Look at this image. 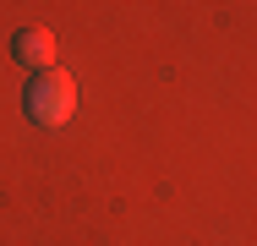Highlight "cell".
I'll return each mask as SVG.
<instances>
[{
	"mask_svg": "<svg viewBox=\"0 0 257 246\" xmlns=\"http://www.w3.org/2000/svg\"><path fill=\"white\" fill-rule=\"evenodd\" d=\"M22 109H28V120L33 126H66L71 115H77V82L66 77V71H33L28 77V93H22Z\"/></svg>",
	"mask_w": 257,
	"mask_h": 246,
	"instance_id": "cell-1",
	"label": "cell"
},
{
	"mask_svg": "<svg viewBox=\"0 0 257 246\" xmlns=\"http://www.w3.org/2000/svg\"><path fill=\"white\" fill-rule=\"evenodd\" d=\"M11 55H17V66H28V71H50L55 66V33L50 28H22V33L11 39Z\"/></svg>",
	"mask_w": 257,
	"mask_h": 246,
	"instance_id": "cell-2",
	"label": "cell"
}]
</instances>
